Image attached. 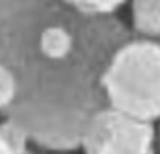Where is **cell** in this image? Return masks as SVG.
<instances>
[{"instance_id":"3957f363","label":"cell","mask_w":160,"mask_h":154,"mask_svg":"<svg viewBox=\"0 0 160 154\" xmlns=\"http://www.w3.org/2000/svg\"><path fill=\"white\" fill-rule=\"evenodd\" d=\"M82 154H158L156 123L129 117L117 109L105 107L86 126Z\"/></svg>"},{"instance_id":"30bf717a","label":"cell","mask_w":160,"mask_h":154,"mask_svg":"<svg viewBox=\"0 0 160 154\" xmlns=\"http://www.w3.org/2000/svg\"><path fill=\"white\" fill-rule=\"evenodd\" d=\"M0 154H12V152L8 150V146H6L2 140H0Z\"/></svg>"},{"instance_id":"ba28073f","label":"cell","mask_w":160,"mask_h":154,"mask_svg":"<svg viewBox=\"0 0 160 154\" xmlns=\"http://www.w3.org/2000/svg\"><path fill=\"white\" fill-rule=\"evenodd\" d=\"M35 152L37 154H82L78 150H45V148H39V146H35Z\"/></svg>"},{"instance_id":"277c9868","label":"cell","mask_w":160,"mask_h":154,"mask_svg":"<svg viewBox=\"0 0 160 154\" xmlns=\"http://www.w3.org/2000/svg\"><path fill=\"white\" fill-rule=\"evenodd\" d=\"M129 19L136 37L160 39V0H129Z\"/></svg>"},{"instance_id":"5b68a950","label":"cell","mask_w":160,"mask_h":154,"mask_svg":"<svg viewBox=\"0 0 160 154\" xmlns=\"http://www.w3.org/2000/svg\"><path fill=\"white\" fill-rule=\"evenodd\" d=\"M0 140L8 146V150L12 154L25 152L27 148L33 146L31 136L27 134V130L19 121H14V119H10L6 115H4V119H0Z\"/></svg>"},{"instance_id":"7c38bea8","label":"cell","mask_w":160,"mask_h":154,"mask_svg":"<svg viewBox=\"0 0 160 154\" xmlns=\"http://www.w3.org/2000/svg\"><path fill=\"white\" fill-rule=\"evenodd\" d=\"M158 41H160V39H158Z\"/></svg>"},{"instance_id":"6da1fadb","label":"cell","mask_w":160,"mask_h":154,"mask_svg":"<svg viewBox=\"0 0 160 154\" xmlns=\"http://www.w3.org/2000/svg\"><path fill=\"white\" fill-rule=\"evenodd\" d=\"M133 37L117 14H86L60 0H0V62L19 84L6 117L39 148L78 150L88 121L107 107L109 62Z\"/></svg>"},{"instance_id":"52a82bcc","label":"cell","mask_w":160,"mask_h":154,"mask_svg":"<svg viewBox=\"0 0 160 154\" xmlns=\"http://www.w3.org/2000/svg\"><path fill=\"white\" fill-rule=\"evenodd\" d=\"M17 95H19V84L14 74L6 68L2 62H0V113L6 115L10 111V107L17 101Z\"/></svg>"},{"instance_id":"8fae6325","label":"cell","mask_w":160,"mask_h":154,"mask_svg":"<svg viewBox=\"0 0 160 154\" xmlns=\"http://www.w3.org/2000/svg\"><path fill=\"white\" fill-rule=\"evenodd\" d=\"M19 154H37V152H35V144L31 146V148H27L25 152H19Z\"/></svg>"},{"instance_id":"9c48e42d","label":"cell","mask_w":160,"mask_h":154,"mask_svg":"<svg viewBox=\"0 0 160 154\" xmlns=\"http://www.w3.org/2000/svg\"><path fill=\"white\" fill-rule=\"evenodd\" d=\"M156 150H158V154H160V121L156 123Z\"/></svg>"},{"instance_id":"8992f818","label":"cell","mask_w":160,"mask_h":154,"mask_svg":"<svg viewBox=\"0 0 160 154\" xmlns=\"http://www.w3.org/2000/svg\"><path fill=\"white\" fill-rule=\"evenodd\" d=\"M70 8H76L86 14H101V17H113L121 6H125L129 0H60Z\"/></svg>"},{"instance_id":"7a4b0ae2","label":"cell","mask_w":160,"mask_h":154,"mask_svg":"<svg viewBox=\"0 0 160 154\" xmlns=\"http://www.w3.org/2000/svg\"><path fill=\"white\" fill-rule=\"evenodd\" d=\"M107 107L142 121H160V41L133 37L111 58L103 74Z\"/></svg>"}]
</instances>
